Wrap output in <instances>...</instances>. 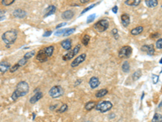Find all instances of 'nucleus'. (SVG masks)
<instances>
[{
    "label": "nucleus",
    "mask_w": 162,
    "mask_h": 122,
    "mask_svg": "<svg viewBox=\"0 0 162 122\" xmlns=\"http://www.w3.org/2000/svg\"><path fill=\"white\" fill-rule=\"evenodd\" d=\"M79 50H80V45H79V44H77V45H76V46H75V48L73 49V52H74V54H75V55L78 54L79 51Z\"/></svg>",
    "instance_id": "obj_39"
},
{
    "label": "nucleus",
    "mask_w": 162,
    "mask_h": 122,
    "mask_svg": "<svg viewBox=\"0 0 162 122\" xmlns=\"http://www.w3.org/2000/svg\"><path fill=\"white\" fill-rule=\"evenodd\" d=\"M55 12H56V7L55 6H54V5L49 6L46 9V13L45 15V17L48 16H50V15H53V14L55 13Z\"/></svg>",
    "instance_id": "obj_18"
},
{
    "label": "nucleus",
    "mask_w": 162,
    "mask_h": 122,
    "mask_svg": "<svg viewBox=\"0 0 162 122\" xmlns=\"http://www.w3.org/2000/svg\"><path fill=\"white\" fill-rule=\"evenodd\" d=\"M156 46L157 49H162V38H160L159 40L156 41Z\"/></svg>",
    "instance_id": "obj_37"
},
{
    "label": "nucleus",
    "mask_w": 162,
    "mask_h": 122,
    "mask_svg": "<svg viewBox=\"0 0 162 122\" xmlns=\"http://www.w3.org/2000/svg\"><path fill=\"white\" fill-rule=\"evenodd\" d=\"M143 30H144V28H143L142 26H137L135 27V29H133L131 31V34L132 35H138V34H141V33L143 32Z\"/></svg>",
    "instance_id": "obj_20"
},
{
    "label": "nucleus",
    "mask_w": 162,
    "mask_h": 122,
    "mask_svg": "<svg viewBox=\"0 0 162 122\" xmlns=\"http://www.w3.org/2000/svg\"><path fill=\"white\" fill-rule=\"evenodd\" d=\"M140 3V0H134V3H133V6H138Z\"/></svg>",
    "instance_id": "obj_45"
},
{
    "label": "nucleus",
    "mask_w": 162,
    "mask_h": 122,
    "mask_svg": "<svg viewBox=\"0 0 162 122\" xmlns=\"http://www.w3.org/2000/svg\"><path fill=\"white\" fill-rule=\"evenodd\" d=\"M75 31V28H71V29H66V31L65 32V34H63V36L67 37V36H69V35H71V34H72Z\"/></svg>",
    "instance_id": "obj_29"
},
{
    "label": "nucleus",
    "mask_w": 162,
    "mask_h": 122,
    "mask_svg": "<svg viewBox=\"0 0 162 122\" xmlns=\"http://www.w3.org/2000/svg\"><path fill=\"white\" fill-rule=\"evenodd\" d=\"M67 108H68L67 105L64 104H63V105L61 106V107H60V108L58 110V111H59V112H60V113H62V112H64V111H66V110H67Z\"/></svg>",
    "instance_id": "obj_32"
},
{
    "label": "nucleus",
    "mask_w": 162,
    "mask_h": 122,
    "mask_svg": "<svg viewBox=\"0 0 162 122\" xmlns=\"http://www.w3.org/2000/svg\"><path fill=\"white\" fill-rule=\"evenodd\" d=\"M152 122H162V116L160 113H156L152 120Z\"/></svg>",
    "instance_id": "obj_27"
},
{
    "label": "nucleus",
    "mask_w": 162,
    "mask_h": 122,
    "mask_svg": "<svg viewBox=\"0 0 162 122\" xmlns=\"http://www.w3.org/2000/svg\"><path fill=\"white\" fill-rule=\"evenodd\" d=\"M133 3H134V0H127V1H125V4L128 6H133Z\"/></svg>",
    "instance_id": "obj_41"
},
{
    "label": "nucleus",
    "mask_w": 162,
    "mask_h": 122,
    "mask_svg": "<svg viewBox=\"0 0 162 122\" xmlns=\"http://www.w3.org/2000/svg\"><path fill=\"white\" fill-rule=\"evenodd\" d=\"M36 58L38 61H40V62H45V61L48 60V57H47V55H45L44 49L40 50L39 51H38Z\"/></svg>",
    "instance_id": "obj_8"
},
{
    "label": "nucleus",
    "mask_w": 162,
    "mask_h": 122,
    "mask_svg": "<svg viewBox=\"0 0 162 122\" xmlns=\"http://www.w3.org/2000/svg\"><path fill=\"white\" fill-rule=\"evenodd\" d=\"M122 69L124 73H128L130 71V64L127 60H125L122 65Z\"/></svg>",
    "instance_id": "obj_23"
},
{
    "label": "nucleus",
    "mask_w": 162,
    "mask_h": 122,
    "mask_svg": "<svg viewBox=\"0 0 162 122\" xmlns=\"http://www.w3.org/2000/svg\"><path fill=\"white\" fill-rule=\"evenodd\" d=\"M121 22L124 27H127L130 24V16L126 13H123L121 16Z\"/></svg>",
    "instance_id": "obj_13"
},
{
    "label": "nucleus",
    "mask_w": 162,
    "mask_h": 122,
    "mask_svg": "<svg viewBox=\"0 0 162 122\" xmlns=\"http://www.w3.org/2000/svg\"><path fill=\"white\" fill-rule=\"evenodd\" d=\"M35 52H36L35 50H32V51H29V52H28V53H25V55H24V59H25L26 60L31 59L32 56H34V55L36 54Z\"/></svg>",
    "instance_id": "obj_28"
},
{
    "label": "nucleus",
    "mask_w": 162,
    "mask_h": 122,
    "mask_svg": "<svg viewBox=\"0 0 162 122\" xmlns=\"http://www.w3.org/2000/svg\"><path fill=\"white\" fill-rule=\"evenodd\" d=\"M141 50L143 51H146V52L149 55H152L155 52V49H154V46L153 45H144L141 47Z\"/></svg>",
    "instance_id": "obj_9"
},
{
    "label": "nucleus",
    "mask_w": 162,
    "mask_h": 122,
    "mask_svg": "<svg viewBox=\"0 0 162 122\" xmlns=\"http://www.w3.org/2000/svg\"><path fill=\"white\" fill-rule=\"evenodd\" d=\"M43 49H44V51H45V55H47V57L50 58V56L53 55V53H54V46H46V47H45Z\"/></svg>",
    "instance_id": "obj_17"
},
{
    "label": "nucleus",
    "mask_w": 162,
    "mask_h": 122,
    "mask_svg": "<svg viewBox=\"0 0 162 122\" xmlns=\"http://www.w3.org/2000/svg\"><path fill=\"white\" fill-rule=\"evenodd\" d=\"M109 21L106 19H102V20L99 21L94 25V28L96 29L98 32H104L106 31L109 28Z\"/></svg>",
    "instance_id": "obj_5"
},
{
    "label": "nucleus",
    "mask_w": 162,
    "mask_h": 122,
    "mask_svg": "<svg viewBox=\"0 0 162 122\" xmlns=\"http://www.w3.org/2000/svg\"><path fill=\"white\" fill-rule=\"evenodd\" d=\"M73 16H74V12L71 10H66L62 14V18L64 19V20H71Z\"/></svg>",
    "instance_id": "obj_15"
},
{
    "label": "nucleus",
    "mask_w": 162,
    "mask_h": 122,
    "mask_svg": "<svg viewBox=\"0 0 162 122\" xmlns=\"http://www.w3.org/2000/svg\"><path fill=\"white\" fill-rule=\"evenodd\" d=\"M141 75H142V73H141V70L140 69H138L136 70V71L133 73L132 75V78L134 81H137L138 79H140V77H141Z\"/></svg>",
    "instance_id": "obj_25"
},
{
    "label": "nucleus",
    "mask_w": 162,
    "mask_h": 122,
    "mask_svg": "<svg viewBox=\"0 0 162 122\" xmlns=\"http://www.w3.org/2000/svg\"><path fill=\"white\" fill-rule=\"evenodd\" d=\"M108 94V90L106 89H102V90H100L96 93V97L97 98H102L105 95H106Z\"/></svg>",
    "instance_id": "obj_22"
},
{
    "label": "nucleus",
    "mask_w": 162,
    "mask_h": 122,
    "mask_svg": "<svg viewBox=\"0 0 162 122\" xmlns=\"http://www.w3.org/2000/svg\"><path fill=\"white\" fill-rule=\"evenodd\" d=\"M152 82H153L154 84H156L157 82H158V81H159V76H158V75L152 74Z\"/></svg>",
    "instance_id": "obj_36"
},
{
    "label": "nucleus",
    "mask_w": 162,
    "mask_h": 122,
    "mask_svg": "<svg viewBox=\"0 0 162 122\" xmlns=\"http://www.w3.org/2000/svg\"><path fill=\"white\" fill-rule=\"evenodd\" d=\"M13 15L15 17L17 18H25L27 15V13L25 11L22 10V9H16L15 11L13 12Z\"/></svg>",
    "instance_id": "obj_12"
},
{
    "label": "nucleus",
    "mask_w": 162,
    "mask_h": 122,
    "mask_svg": "<svg viewBox=\"0 0 162 122\" xmlns=\"http://www.w3.org/2000/svg\"><path fill=\"white\" fill-rule=\"evenodd\" d=\"M85 59H86V54H85V53L81 54L80 55H79L78 57H76V58L72 61V63H71V66L72 67V68L77 67L78 65H79L81 63L84 62V61L85 60Z\"/></svg>",
    "instance_id": "obj_7"
},
{
    "label": "nucleus",
    "mask_w": 162,
    "mask_h": 122,
    "mask_svg": "<svg viewBox=\"0 0 162 122\" xmlns=\"http://www.w3.org/2000/svg\"><path fill=\"white\" fill-rule=\"evenodd\" d=\"M158 36H160V34H157V33H156V34H155L151 35V37H158Z\"/></svg>",
    "instance_id": "obj_47"
},
{
    "label": "nucleus",
    "mask_w": 162,
    "mask_h": 122,
    "mask_svg": "<svg viewBox=\"0 0 162 122\" xmlns=\"http://www.w3.org/2000/svg\"><path fill=\"white\" fill-rule=\"evenodd\" d=\"M42 97H43V94H42V92L38 91L37 93H36L35 95L30 98L29 101H30V103H31L32 104H36V103H37V101H39Z\"/></svg>",
    "instance_id": "obj_11"
},
{
    "label": "nucleus",
    "mask_w": 162,
    "mask_h": 122,
    "mask_svg": "<svg viewBox=\"0 0 162 122\" xmlns=\"http://www.w3.org/2000/svg\"><path fill=\"white\" fill-rule=\"evenodd\" d=\"M27 62H28V60H26L25 59H20L19 60V62L17 63L19 65H20V67H21V66H24V65H25L26 64H27Z\"/></svg>",
    "instance_id": "obj_38"
},
{
    "label": "nucleus",
    "mask_w": 162,
    "mask_h": 122,
    "mask_svg": "<svg viewBox=\"0 0 162 122\" xmlns=\"http://www.w3.org/2000/svg\"><path fill=\"white\" fill-rule=\"evenodd\" d=\"M20 68V65H19L18 64H14L13 66L11 67L10 68V72L11 73H15L16 70H18V68Z\"/></svg>",
    "instance_id": "obj_33"
},
{
    "label": "nucleus",
    "mask_w": 162,
    "mask_h": 122,
    "mask_svg": "<svg viewBox=\"0 0 162 122\" xmlns=\"http://www.w3.org/2000/svg\"><path fill=\"white\" fill-rule=\"evenodd\" d=\"M159 107H161V108H162V101L160 102V104H159Z\"/></svg>",
    "instance_id": "obj_48"
},
{
    "label": "nucleus",
    "mask_w": 162,
    "mask_h": 122,
    "mask_svg": "<svg viewBox=\"0 0 162 122\" xmlns=\"http://www.w3.org/2000/svg\"><path fill=\"white\" fill-rule=\"evenodd\" d=\"M14 2H15V0H3V1H2V4L3 6H9Z\"/></svg>",
    "instance_id": "obj_30"
},
{
    "label": "nucleus",
    "mask_w": 162,
    "mask_h": 122,
    "mask_svg": "<svg viewBox=\"0 0 162 122\" xmlns=\"http://www.w3.org/2000/svg\"><path fill=\"white\" fill-rule=\"evenodd\" d=\"M97 4H98V3H94V4H92V5H90L89 7H88L87 8H85V9H84V10H83V12H81V15H83V14H84L85 12H87L88 11H89V10H91V9L93 7H95V6H96V5H97Z\"/></svg>",
    "instance_id": "obj_31"
},
{
    "label": "nucleus",
    "mask_w": 162,
    "mask_h": 122,
    "mask_svg": "<svg viewBox=\"0 0 162 122\" xmlns=\"http://www.w3.org/2000/svg\"><path fill=\"white\" fill-rule=\"evenodd\" d=\"M28 91H29V86H28V84L24 81L20 82L17 84L16 90L12 93L11 98L14 101H16L20 97L25 96L28 93Z\"/></svg>",
    "instance_id": "obj_1"
},
{
    "label": "nucleus",
    "mask_w": 162,
    "mask_h": 122,
    "mask_svg": "<svg viewBox=\"0 0 162 122\" xmlns=\"http://www.w3.org/2000/svg\"><path fill=\"white\" fill-rule=\"evenodd\" d=\"M11 67V66L7 61H3V62L0 63V72L3 73H6L7 71H8V70H10Z\"/></svg>",
    "instance_id": "obj_10"
},
{
    "label": "nucleus",
    "mask_w": 162,
    "mask_h": 122,
    "mask_svg": "<svg viewBox=\"0 0 162 122\" xmlns=\"http://www.w3.org/2000/svg\"><path fill=\"white\" fill-rule=\"evenodd\" d=\"M89 41H90V36L88 35V34H85L83 37H82V40H81V42H82V43L85 46H87L89 43Z\"/></svg>",
    "instance_id": "obj_26"
},
{
    "label": "nucleus",
    "mask_w": 162,
    "mask_h": 122,
    "mask_svg": "<svg viewBox=\"0 0 162 122\" xmlns=\"http://www.w3.org/2000/svg\"><path fill=\"white\" fill-rule=\"evenodd\" d=\"M96 18V14H92V15H90L88 19H87V23L88 24V23H91L94 21V19Z\"/></svg>",
    "instance_id": "obj_35"
},
{
    "label": "nucleus",
    "mask_w": 162,
    "mask_h": 122,
    "mask_svg": "<svg viewBox=\"0 0 162 122\" xmlns=\"http://www.w3.org/2000/svg\"><path fill=\"white\" fill-rule=\"evenodd\" d=\"M113 107V104L109 101H102L100 102L97 105H96V109L101 112H106L109 111Z\"/></svg>",
    "instance_id": "obj_3"
},
{
    "label": "nucleus",
    "mask_w": 162,
    "mask_h": 122,
    "mask_svg": "<svg viewBox=\"0 0 162 122\" xmlns=\"http://www.w3.org/2000/svg\"><path fill=\"white\" fill-rule=\"evenodd\" d=\"M118 7L117 6H114L113 8H112V12L114 13V14H116L118 12Z\"/></svg>",
    "instance_id": "obj_44"
},
{
    "label": "nucleus",
    "mask_w": 162,
    "mask_h": 122,
    "mask_svg": "<svg viewBox=\"0 0 162 122\" xmlns=\"http://www.w3.org/2000/svg\"><path fill=\"white\" fill-rule=\"evenodd\" d=\"M63 93H64V90L63 89V87L60 86H54L50 90L49 95L50 97L55 98L62 96L63 95Z\"/></svg>",
    "instance_id": "obj_4"
},
{
    "label": "nucleus",
    "mask_w": 162,
    "mask_h": 122,
    "mask_svg": "<svg viewBox=\"0 0 162 122\" xmlns=\"http://www.w3.org/2000/svg\"><path fill=\"white\" fill-rule=\"evenodd\" d=\"M75 55L74 54L73 52V50H69L67 53H66L65 55H63V60H69V59H71Z\"/></svg>",
    "instance_id": "obj_19"
},
{
    "label": "nucleus",
    "mask_w": 162,
    "mask_h": 122,
    "mask_svg": "<svg viewBox=\"0 0 162 122\" xmlns=\"http://www.w3.org/2000/svg\"><path fill=\"white\" fill-rule=\"evenodd\" d=\"M132 53V48L130 46H124L119 50L118 52V56L120 58H124V59H127L129 58L131 55Z\"/></svg>",
    "instance_id": "obj_6"
},
{
    "label": "nucleus",
    "mask_w": 162,
    "mask_h": 122,
    "mask_svg": "<svg viewBox=\"0 0 162 122\" xmlns=\"http://www.w3.org/2000/svg\"><path fill=\"white\" fill-rule=\"evenodd\" d=\"M100 85V80L97 77H92L89 81V86L92 89L97 88Z\"/></svg>",
    "instance_id": "obj_14"
},
{
    "label": "nucleus",
    "mask_w": 162,
    "mask_h": 122,
    "mask_svg": "<svg viewBox=\"0 0 162 122\" xmlns=\"http://www.w3.org/2000/svg\"><path fill=\"white\" fill-rule=\"evenodd\" d=\"M111 34L114 36V37H115V39H118V29H113L111 31Z\"/></svg>",
    "instance_id": "obj_40"
},
{
    "label": "nucleus",
    "mask_w": 162,
    "mask_h": 122,
    "mask_svg": "<svg viewBox=\"0 0 162 122\" xmlns=\"http://www.w3.org/2000/svg\"><path fill=\"white\" fill-rule=\"evenodd\" d=\"M66 25V22H63V23H61V24H59V25H57V26H56V29H59V28L63 27V26H64V25Z\"/></svg>",
    "instance_id": "obj_43"
},
{
    "label": "nucleus",
    "mask_w": 162,
    "mask_h": 122,
    "mask_svg": "<svg viewBox=\"0 0 162 122\" xmlns=\"http://www.w3.org/2000/svg\"><path fill=\"white\" fill-rule=\"evenodd\" d=\"M160 64H162V58H161V59L160 60Z\"/></svg>",
    "instance_id": "obj_49"
},
{
    "label": "nucleus",
    "mask_w": 162,
    "mask_h": 122,
    "mask_svg": "<svg viewBox=\"0 0 162 122\" xmlns=\"http://www.w3.org/2000/svg\"><path fill=\"white\" fill-rule=\"evenodd\" d=\"M66 31V29H60V30H58L57 32H55L54 35L56 36H61V35H63L65 34V32Z\"/></svg>",
    "instance_id": "obj_34"
},
{
    "label": "nucleus",
    "mask_w": 162,
    "mask_h": 122,
    "mask_svg": "<svg viewBox=\"0 0 162 122\" xmlns=\"http://www.w3.org/2000/svg\"><path fill=\"white\" fill-rule=\"evenodd\" d=\"M17 31L15 29H11L5 32L2 35V39L7 45L10 46L11 44L14 43L17 38Z\"/></svg>",
    "instance_id": "obj_2"
},
{
    "label": "nucleus",
    "mask_w": 162,
    "mask_h": 122,
    "mask_svg": "<svg viewBox=\"0 0 162 122\" xmlns=\"http://www.w3.org/2000/svg\"><path fill=\"white\" fill-rule=\"evenodd\" d=\"M51 34H52V31H46L45 34H43V37H49V36H50L51 35Z\"/></svg>",
    "instance_id": "obj_42"
},
{
    "label": "nucleus",
    "mask_w": 162,
    "mask_h": 122,
    "mask_svg": "<svg viewBox=\"0 0 162 122\" xmlns=\"http://www.w3.org/2000/svg\"><path fill=\"white\" fill-rule=\"evenodd\" d=\"M61 46L64 50H70L71 48V39H65L61 43Z\"/></svg>",
    "instance_id": "obj_16"
},
{
    "label": "nucleus",
    "mask_w": 162,
    "mask_h": 122,
    "mask_svg": "<svg viewBox=\"0 0 162 122\" xmlns=\"http://www.w3.org/2000/svg\"><path fill=\"white\" fill-rule=\"evenodd\" d=\"M145 4L148 7H155L157 6L158 4V2L156 0H147V1H145Z\"/></svg>",
    "instance_id": "obj_21"
},
{
    "label": "nucleus",
    "mask_w": 162,
    "mask_h": 122,
    "mask_svg": "<svg viewBox=\"0 0 162 122\" xmlns=\"http://www.w3.org/2000/svg\"><path fill=\"white\" fill-rule=\"evenodd\" d=\"M79 2H80V3H87L89 1H88V0H80Z\"/></svg>",
    "instance_id": "obj_46"
},
{
    "label": "nucleus",
    "mask_w": 162,
    "mask_h": 122,
    "mask_svg": "<svg viewBox=\"0 0 162 122\" xmlns=\"http://www.w3.org/2000/svg\"><path fill=\"white\" fill-rule=\"evenodd\" d=\"M95 107H96V103L93 101H90V102L87 103L86 105H85V109L87 111H91Z\"/></svg>",
    "instance_id": "obj_24"
}]
</instances>
